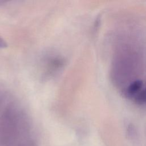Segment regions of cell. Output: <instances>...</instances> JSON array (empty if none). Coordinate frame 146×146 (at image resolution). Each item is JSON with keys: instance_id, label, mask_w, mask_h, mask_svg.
<instances>
[{"instance_id": "1", "label": "cell", "mask_w": 146, "mask_h": 146, "mask_svg": "<svg viewBox=\"0 0 146 146\" xmlns=\"http://www.w3.org/2000/svg\"><path fill=\"white\" fill-rule=\"evenodd\" d=\"M143 86V82L137 80L131 83L127 88V92L129 95H133L137 94Z\"/></svg>"}, {"instance_id": "2", "label": "cell", "mask_w": 146, "mask_h": 146, "mask_svg": "<svg viewBox=\"0 0 146 146\" xmlns=\"http://www.w3.org/2000/svg\"><path fill=\"white\" fill-rule=\"evenodd\" d=\"M135 102L139 104H146V88L141 91L136 95Z\"/></svg>"}, {"instance_id": "3", "label": "cell", "mask_w": 146, "mask_h": 146, "mask_svg": "<svg viewBox=\"0 0 146 146\" xmlns=\"http://www.w3.org/2000/svg\"><path fill=\"white\" fill-rule=\"evenodd\" d=\"M7 46L6 43L4 40H3L1 38H0V48L6 47Z\"/></svg>"}]
</instances>
